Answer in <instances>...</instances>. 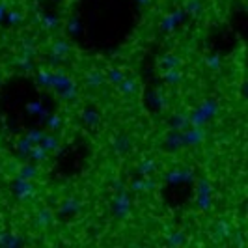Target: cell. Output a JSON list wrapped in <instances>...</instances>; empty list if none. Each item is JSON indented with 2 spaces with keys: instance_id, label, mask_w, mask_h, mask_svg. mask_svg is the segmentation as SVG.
<instances>
[{
  "instance_id": "1",
  "label": "cell",
  "mask_w": 248,
  "mask_h": 248,
  "mask_svg": "<svg viewBox=\"0 0 248 248\" xmlns=\"http://www.w3.org/2000/svg\"><path fill=\"white\" fill-rule=\"evenodd\" d=\"M101 80H103V77H101L97 71H95V73L88 75V84H90V86H99Z\"/></svg>"
}]
</instances>
